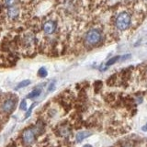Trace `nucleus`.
Listing matches in <instances>:
<instances>
[{
  "label": "nucleus",
  "mask_w": 147,
  "mask_h": 147,
  "mask_svg": "<svg viewBox=\"0 0 147 147\" xmlns=\"http://www.w3.org/2000/svg\"><path fill=\"white\" fill-rule=\"evenodd\" d=\"M140 8L141 7L137 8L135 7V6H132V8H130V10L125 9V10H121L118 12V14H116L113 18V26L115 30L121 32L130 30V28L132 25V15L136 14V11L139 10Z\"/></svg>",
  "instance_id": "1"
},
{
  "label": "nucleus",
  "mask_w": 147,
  "mask_h": 147,
  "mask_svg": "<svg viewBox=\"0 0 147 147\" xmlns=\"http://www.w3.org/2000/svg\"><path fill=\"white\" fill-rule=\"evenodd\" d=\"M16 107V100L12 98L7 99L2 105V110L6 113H11Z\"/></svg>",
  "instance_id": "5"
},
{
  "label": "nucleus",
  "mask_w": 147,
  "mask_h": 147,
  "mask_svg": "<svg viewBox=\"0 0 147 147\" xmlns=\"http://www.w3.org/2000/svg\"><path fill=\"white\" fill-rule=\"evenodd\" d=\"M41 93V90L40 89H34L32 90L30 93L27 96V98H37V96H39Z\"/></svg>",
  "instance_id": "9"
},
{
  "label": "nucleus",
  "mask_w": 147,
  "mask_h": 147,
  "mask_svg": "<svg viewBox=\"0 0 147 147\" xmlns=\"http://www.w3.org/2000/svg\"><path fill=\"white\" fill-rule=\"evenodd\" d=\"M59 132H60V135H61V136L67 137V136L70 135L71 131H70V129H69L68 126L64 125V126H62L61 128L59 129Z\"/></svg>",
  "instance_id": "8"
},
{
  "label": "nucleus",
  "mask_w": 147,
  "mask_h": 147,
  "mask_svg": "<svg viewBox=\"0 0 147 147\" xmlns=\"http://www.w3.org/2000/svg\"><path fill=\"white\" fill-rule=\"evenodd\" d=\"M129 58H131V54H127V55H124L123 57H121V60L122 61H124V60H127Z\"/></svg>",
  "instance_id": "17"
},
{
  "label": "nucleus",
  "mask_w": 147,
  "mask_h": 147,
  "mask_svg": "<svg viewBox=\"0 0 147 147\" xmlns=\"http://www.w3.org/2000/svg\"><path fill=\"white\" fill-rule=\"evenodd\" d=\"M83 147H93L92 145H90V144H86V145H84Z\"/></svg>",
  "instance_id": "19"
},
{
  "label": "nucleus",
  "mask_w": 147,
  "mask_h": 147,
  "mask_svg": "<svg viewBox=\"0 0 147 147\" xmlns=\"http://www.w3.org/2000/svg\"><path fill=\"white\" fill-rule=\"evenodd\" d=\"M103 40L102 32L98 29H91L86 31L84 37V43L86 47H95L100 44Z\"/></svg>",
  "instance_id": "2"
},
{
  "label": "nucleus",
  "mask_w": 147,
  "mask_h": 147,
  "mask_svg": "<svg viewBox=\"0 0 147 147\" xmlns=\"http://www.w3.org/2000/svg\"><path fill=\"white\" fill-rule=\"evenodd\" d=\"M30 84V80H24V81H22L20 82V84H18L16 87V90L18 89H20V88H23V87H25L27 86H29Z\"/></svg>",
  "instance_id": "11"
},
{
  "label": "nucleus",
  "mask_w": 147,
  "mask_h": 147,
  "mask_svg": "<svg viewBox=\"0 0 147 147\" xmlns=\"http://www.w3.org/2000/svg\"><path fill=\"white\" fill-rule=\"evenodd\" d=\"M4 2H5V5H6V7H9L17 6L18 3V0H4Z\"/></svg>",
  "instance_id": "10"
},
{
  "label": "nucleus",
  "mask_w": 147,
  "mask_h": 147,
  "mask_svg": "<svg viewBox=\"0 0 147 147\" xmlns=\"http://www.w3.org/2000/svg\"><path fill=\"white\" fill-rule=\"evenodd\" d=\"M55 88V81H53L51 84L49 85V87H48V92H52L53 91Z\"/></svg>",
  "instance_id": "15"
},
{
  "label": "nucleus",
  "mask_w": 147,
  "mask_h": 147,
  "mask_svg": "<svg viewBox=\"0 0 147 147\" xmlns=\"http://www.w3.org/2000/svg\"><path fill=\"white\" fill-rule=\"evenodd\" d=\"M36 106V104H32L31 106H30V108L27 110V112H26V115H25V118H24V119H28L30 116V114H31V111H32V109H33L34 107Z\"/></svg>",
  "instance_id": "14"
},
{
  "label": "nucleus",
  "mask_w": 147,
  "mask_h": 147,
  "mask_svg": "<svg viewBox=\"0 0 147 147\" xmlns=\"http://www.w3.org/2000/svg\"><path fill=\"white\" fill-rule=\"evenodd\" d=\"M92 134L91 131H79L76 136V140L77 142H81L84 141L86 138H87L88 136H90Z\"/></svg>",
  "instance_id": "7"
},
{
  "label": "nucleus",
  "mask_w": 147,
  "mask_h": 147,
  "mask_svg": "<svg viewBox=\"0 0 147 147\" xmlns=\"http://www.w3.org/2000/svg\"><path fill=\"white\" fill-rule=\"evenodd\" d=\"M142 130L144 131H147V123L145 124V125H144L142 127Z\"/></svg>",
  "instance_id": "18"
},
{
  "label": "nucleus",
  "mask_w": 147,
  "mask_h": 147,
  "mask_svg": "<svg viewBox=\"0 0 147 147\" xmlns=\"http://www.w3.org/2000/svg\"><path fill=\"white\" fill-rule=\"evenodd\" d=\"M146 73H147V68H146Z\"/></svg>",
  "instance_id": "20"
},
{
  "label": "nucleus",
  "mask_w": 147,
  "mask_h": 147,
  "mask_svg": "<svg viewBox=\"0 0 147 147\" xmlns=\"http://www.w3.org/2000/svg\"><path fill=\"white\" fill-rule=\"evenodd\" d=\"M38 75L40 77H46L47 76V71H46V69L44 67H41V68H40V70L38 72Z\"/></svg>",
  "instance_id": "13"
},
{
  "label": "nucleus",
  "mask_w": 147,
  "mask_h": 147,
  "mask_svg": "<svg viewBox=\"0 0 147 147\" xmlns=\"http://www.w3.org/2000/svg\"><path fill=\"white\" fill-rule=\"evenodd\" d=\"M43 32L46 35H53L55 30H56V23H55L53 20H48L46 21L43 24Z\"/></svg>",
  "instance_id": "4"
},
{
  "label": "nucleus",
  "mask_w": 147,
  "mask_h": 147,
  "mask_svg": "<svg viewBox=\"0 0 147 147\" xmlns=\"http://www.w3.org/2000/svg\"><path fill=\"white\" fill-rule=\"evenodd\" d=\"M7 14L9 18H11V20H16V18H18L20 16V7L18 6H14V7H7Z\"/></svg>",
  "instance_id": "6"
},
{
  "label": "nucleus",
  "mask_w": 147,
  "mask_h": 147,
  "mask_svg": "<svg viewBox=\"0 0 147 147\" xmlns=\"http://www.w3.org/2000/svg\"><path fill=\"white\" fill-rule=\"evenodd\" d=\"M119 56H115V57H112L111 59H109V61L107 62V64H106V65L107 66H110V65H112V64H114L116 62H118L119 60Z\"/></svg>",
  "instance_id": "12"
},
{
  "label": "nucleus",
  "mask_w": 147,
  "mask_h": 147,
  "mask_svg": "<svg viewBox=\"0 0 147 147\" xmlns=\"http://www.w3.org/2000/svg\"><path fill=\"white\" fill-rule=\"evenodd\" d=\"M20 108L21 110H25V109H27V103H26V101H25V100H22L21 102H20Z\"/></svg>",
  "instance_id": "16"
},
{
  "label": "nucleus",
  "mask_w": 147,
  "mask_h": 147,
  "mask_svg": "<svg viewBox=\"0 0 147 147\" xmlns=\"http://www.w3.org/2000/svg\"><path fill=\"white\" fill-rule=\"evenodd\" d=\"M37 134V129H27L22 133V139L24 144L27 145H30L33 144L35 141V137Z\"/></svg>",
  "instance_id": "3"
}]
</instances>
